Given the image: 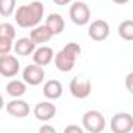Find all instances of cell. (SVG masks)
Returning a JSON list of instances; mask_svg holds the SVG:
<instances>
[{"label":"cell","instance_id":"6da1fadb","mask_svg":"<svg viewBox=\"0 0 133 133\" xmlns=\"http://www.w3.org/2000/svg\"><path fill=\"white\" fill-rule=\"evenodd\" d=\"M43 12H45V8H43L42 2L34 0L28 5L19 6L14 12V19L20 28H34L40 23Z\"/></svg>","mask_w":133,"mask_h":133},{"label":"cell","instance_id":"7a4b0ae2","mask_svg":"<svg viewBox=\"0 0 133 133\" xmlns=\"http://www.w3.org/2000/svg\"><path fill=\"white\" fill-rule=\"evenodd\" d=\"M81 53H82V48H81L79 43H74V42L66 43L65 46L54 56L56 68L59 71H62V73L71 71L76 65V59H77V56H81Z\"/></svg>","mask_w":133,"mask_h":133},{"label":"cell","instance_id":"3957f363","mask_svg":"<svg viewBox=\"0 0 133 133\" xmlns=\"http://www.w3.org/2000/svg\"><path fill=\"white\" fill-rule=\"evenodd\" d=\"M82 125L90 133H101L105 129V118L99 110H88L82 116Z\"/></svg>","mask_w":133,"mask_h":133},{"label":"cell","instance_id":"277c9868","mask_svg":"<svg viewBox=\"0 0 133 133\" xmlns=\"http://www.w3.org/2000/svg\"><path fill=\"white\" fill-rule=\"evenodd\" d=\"M70 19L77 26L87 25L90 22V19H91V12H90L88 5L84 3V2H74L70 6Z\"/></svg>","mask_w":133,"mask_h":133},{"label":"cell","instance_id":"5b68a950","mask_svg":"<svg viewBox=\"0 0 133 133\" xmlns=\"http://www.w3.org/2000/svg\"><path fill=\"white\" fill-rule=\"evenodd\" d=\"M110 129L113 133H130L133 130V116L127 111L115 113L110 121Z\"/></svg>","mask_w":133,"mask_h":133},{"label":"cell","instance_id":"8992f818","mask_svg":"<svg viewBox=\"0 0 133 133\" xmlns=\"http://www.w3.org/2000/svg\"><path fill=\"white\" fill-rule=\"evenodd\" d=\"M70 93L76 99H85L91 93V82L85 76H74L70 82Z\"/></svg>","mask_w":133,"mask_h":133},{"label":"cell","instance_id":"52a82bcc","mask_svg":"<svg viewBox=\"0 0 133 133\" xmlns=\"http://www.w3.org/2000/svg\"><path fill=\"white\" fill-rule=\"evenodd\" d=\"M22 76H23V82L26 85L36 87V85H40L43 82V79H45V70H43V66L31 64V65L25 66Z\"/></svg>","mask_w":133,"mask_h":133},{"label":"cell","instance_id":"ba28073f","mask_svg":"<svg viewBox=\"0 0 133 133\" xmlns=\"http://www.w3.org/2000/svg\"><path fill=\"white\" fill-rule=\"evenodd\" d=\"M20 70V64L16 56L3 54L0 56V74L3 77H14Z\"/></svg>","mask_w":133,"mask_h":133},{"label":"cell","instance_id":"9c48e42d","mask_svg":"<svg viewBox=\"0 0 133 133\" xmlns=\"http://www.w3.org/2000/svg\"><path fill=\"white\" fill-rule=\"evenodd\" d=\"M88 36L93 40H96V42L105 40L110 36V25H108V22H105L102 19L93 20L90 23V26H88Z\"/></svg>","mask_w":133,"mask_h":133},{"label":"cell","instance_id":"30bf717a","mask_svg":"<svg viewBox=\"0 0 133 133\" xmlns=\"http://www.w3.org/2000/svg\"><path fill=\"white\" fill-rule=\"evenodd\" d=\"M56 111H57V110H56V105L51 104L50 101H42V102L36 104V107H34V110H33L36 119L43 121V122L53 119V118L56 116Z\"/></svg>","mask_w":133,"mask_h":133},{"label":"cell","instance_id":"8fae6325","mask_svg":"<svg viewBox=\"0 0 133 133\" xmlns=\"http://www.w3.org/2000/svg\"><path fill=\"white\" fill-rule=\"evenodd\" d=\"M6 111H8V115L22 119V118H26L30 115V105H28L26 101L20 99V98L19 99H12L6 104Z\"/></svg>","mask_w":133,"mask_h":133},{"label":"cell","instance_id":"7c38bea8","mask_svg":"<svg viewBox=\"0 0 133 133\" xmlns=\"http://www.w3.org/2000/svg\"><path fill=\"white\" fill-rule=\"evenodd\" d=\"M53 59H54V51H53V48L45 46V45L36 48V51L33 53L34 64L39 65V66H46L48 64L53 62Z\"/></svg>","mask_w":133,"mask_h":133},{"label":"cell","instance_id":"4fadbf2b","mask_svg":"<svg viewBox=\"0 0 133 133\" xmlns=\"http://www.w3.org/2000/svg\"><path fill=\"white\" fill-rule=\"evenodd\" d=\"M42 91H43V96H45L46 99L56 101V99H59V98L62 96L64 88H62V84H61L59 81L51 79V81H46V82L43 84Z\"/></svg>","mask_w":133,"mask_h":133},{"label":"cell","instance_id":"5bb4252c","mask_svg":"<svg viewBox=\"0 0 133 133\" xmlns=\"http://www.w3.org/2000/svg\"><path fill=\"white\" fill-rule=\"evenodd\" d=\"M45 26L53 33V36H57V34L62 33L64 28H65L64 17H62L61 14H57V12H51V14L46 17V20H45Z\"/></svg>","mask_w":133,"mask_h":133},{"label":"cell","instance_id":"9a60e30c","mask_svg":"<svg viewBox=\"0 0 133 133\" xmlns=\"http://www.w3.org/2000/svg\"><path fill=\"white\" fill-rule=\"evenodd\" d=\"M53 37V33L45 26V25H37L34 26L30 33V39L33 40L36 45H43L45 42H48Z\"/></svg>","mask_w":133,"mask_h":133},{"label":"cell","instance_id":"2e32d148","mask_svg":"<svg viewBox=\"0 0 133 133\" xmlns=\"http://www.w3.org/2000/svg\"><path fill=\"white\" fill-rule=\"evenodd\" d=\"M12 50L19 56H30V54H33L34 51H36V43H34L30 37H20L14 43V48Z\"/></svg>","mask_w":133,"mask_h":133},{"label":"cell","instance_id":"e0dca14e","mask_svg":"<svg viewBox=\"0 0 133 133\" xmlns=\"http://www.w3.org/2000/svg\"><path fill=\"white\" fill-rule=\"evenodd\" d=\"M6 93L14 98V99H19L22 98L25 93H26V84L23 81H17V79H12L6 84Z\"/></svg>","mask_w":133,"mask_h":133},{"label":"cell","instance_id":"ac0fdd59","mask_svg":"<svg viewBox=\"0 0 133 133\" xmlns=\"http://www.w3.org/2000/svg\"><path fill=\"white\" fill-rule=\"evenodd\" d=\"M118 34L121 36V39L133 42V20H124L119 23L118 26Z\"/></svg>","mask_w":133,"mask_h":133},{"label":"cell","instance_id":"d6986e66","mask_svg":"<svg viewBox=\"0 0 133 133\" xmlns=\"http://www.w3.org/2000/svg\"><path fill=\"white\" fill-rule=\"evenodd\" d=\"M16 12V0H0V16L9 17Z\"/></svg>","mask_w":133,"mask_h":133},{"label":"cell","instance_id":"ffe728a7","mask_svg":"<svg viewBox=\"0 0 133 133\" xmlns=\"http://www.w3.org/2000/svg\"><path fill=\"white\" fill-rule=\"evenodd\" d=\"M0 37L14 40V37H16V28H14V25L9 23V22L0 23Z\"/></svg>","mask_w":133,"mask_h":133},{"label":"cell","instance_id":"44dd1931","mask_svg":"<svg viewBox=\"0 0 133 133\" xmlns=\"http://www.w3.org/2000/svg\"><path fill=\"white\" fill-rule=\"evenodd\" d=\"M12 42H14V40H9V39H3V37H0V56H3V54H9V53H11V50L14 48Z\"/></svg>","mask_w":133,"mask_h":133},{"label":"cell","instance_id":"7402d4cb","mask_svg":"<svg viewBox=\"0 0 133 133\" xmlns=\"http://www.w3.org/2000/svg\"><path fill=\"white\" fill-rule=\"evenodd\" d=\"M64 133H84V129H81L79 125H76V124H70V125H66Z\"/></svg>","mask_w":133,"mask_h":133},{"label":"cell","instance_id":"603a6c76","mask_svg":"<svg viewBox=\"0 0 133 133\" xmlns=\"http://www.w3.org/2000/svg\"><path fill=\"white\" fill-rule=\"evenodd\" d=\"M125 88L133 95V71L125 76Z\"/></svg>","mask_w":133,"mask_h":133},{"label":"cell","instance_id":"cb8c5ba5","mask_svg":"<svg viewBox=\"0 0 133 133\" xmlns=\"http://www.w3.org/2000/svg\"><path fill=\"white\" fill-rule=\"evenodd\" d=\"M39 133H56V129L51 127V125H48V124H45V125H42L39 129Z\"/></svg>","mask_w":133,"mask_h":133},{"label":"cell","instance_id":"d4e9b609","mask_svg":"<svg viewBox=\"0 0 133 133\" xmlns=\"http://www.w3.org/2000/svg\"><path fill=\"white\" fill-rule=\"evenodd\" d=\"M56 5H59V6H64V5H68V3H71L73 0H53Z\"/></svg>","mask_w":133,"mask_h":133},{"label":"cell","instance_id":"484cf974","mask_svg":"<svg viewBox=\"0 0 133 133\" xmlns=\"http://www.w3.org/2000/svg\"><path fill=\"white\" fill-rule=\"evenodd\" d=\"M113 3H116V5H124V3H127L129 0H111Z\"/></svg>","mask_w":133,"mask_h":133},{"label":"cell","instance_id":"4316f807","mask_svg":"<svg viewBox=\"0 0 133 133\" xmlns=\"http://www.w3.org/2000/svg\"><path fill=\"white\" fill-rule=\"evenodd\" d=\"M3 107H5V102H3V96L0 95V110H2Z\"/></svg>","mask_w":133,"mask_h":133}]
</instances>
